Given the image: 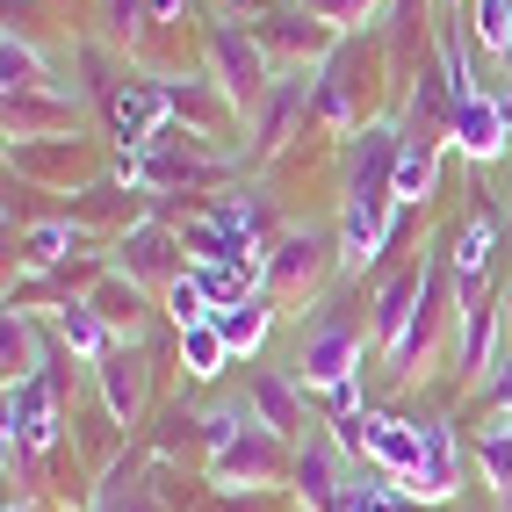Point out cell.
<instances>
[{
	"label": "cell",
	"instance_id": "12",
	"mask_svg": "<svg viewBox=\"0 0 512 512\" xmlns=\"http://www.w3.org/2000/svg\"><path fill=\"white\" fill-rule=\"evenodd\" d=\"M94 390H101V412L116 426H138L145 419V397H152V361H145V339H123V347L94 368Z\"/></svg>",
	"mask_w": 512,
	"mask_h": 512
},
{
	"label": "cell",
	"instance_id": "25",
	"mask_svg": "<svg viewBox=\"0 0 512 512\" xmlns=\"http://www.w3.org/2000/svg\"><path fill=\"white\" fill-rule=\"evenodd\" d=\"M462 22H469V44L484 51V58H505L512 65V0H469Z\"/></svg>",
	"mask_w": 512,
	"mask_h": 512
},
{
	"label": "cell",
	"instance_id": "4",
	"mask_svg": "<svg viewBox=\"0 0 512 512\" xmlns=\"http://www.w3.org/2000/svg\"><path fill=\"white\" fill-rule=\"evenodd\" d=\"M202 73H210V80L231 94V109H238V116H253V109H260V94L275 87V58H267V44L253 37V29L210 22V29H202Z\"/></svg>",
	"mask_w": 512,
	"mask_h": 512
},
{
	"label": "cell",
	"instance_id": "8",
	"mask_svg": "<svg viewBox=\"0 0 512 512\" xmlns=\"http://www.w3.org/2000/svg\"><path fill=\"white\" fill-rule=\"evenodd\" d=\"M116 275H130L138 289H166V282H181V275H188V267H181V231H166L159 217L123 224V238H116Z\"/></svg>",
	"mask_w": 512,
	"mask_h": 512
},
{
	"label": "cell",
	"instance_id": "3",
	"mask_svg": "<svg viewBox=\"0 0 512 512\" xmlns=\"http://www.w3.org/2000/svg\"><path fill=\"white\" fill-rule=\"evenodd\" d=\"M296 383L303 390H339L361 383V325L332 303H311V318L296 332Z\"/></svg>",
	"mask_w": 512,
	"mask_h": 512
},
{
	"label": "cell",
	"instance_id": "37",
	"mask_svg": "<svg viewBox=\"0 0 512 512\" xmlns=\"http://www.w3.org/2000/svg\"><path fill=\"white\" fill-rule=\"evenodd\" d=\"M448 8H469V0H448Z\"/></svg>",
	"mask_w": 512,
	"mask_h": 512
},
{
	"label": "cell",
	"instance_id": "1",
	"mask_svg": "<svg viewBox=\"0 0 512 512\" xmlns=\"http://www.w3.org/2000/svg\"><path fill=\"white\" fill-rule=\"evenodd\" d=\"M375 73H390V51H383V37H339L332 44V58L311 73V123H325V130H368L375 116V94H383V80Z\"/></svg>",
	"mask_w": 512,
	"mask_h": 512
},
{
	"label": "cell",
	"instance_id": "18",
	"mask_svg": "<svg viewBox=\"0 0 512 512\" xmlns=\"http://www.w3.org/2000/svg\"><path fill=\"white\" fill-rule=\"evenodd\" d=\"M426 455H419V476L404 484V498H426V505H448L462 491V448H455V433L448 419H426Z\"/></svg>",
	"mask_w": 512,
	"mask_h": 512
},
{
	"label": "cell",
	"instance_id": "27",
	"mask_svg": "<svg viewBox=\"0 0 512 512\" xmlns=\"http://www.w3.org/2000/svg\"><path fill=\"white\" fill-rule=\"evenodd\" d=\"M181 368L195 375V383H217V375L231 368V339L217 332V318H210V325H188V332H181Z\"/></svg>",
	"mask_w": 512,
	"mask_h": 512
},
{
	"label": "cell",
	"instance_id": "35",
	"mask_svg": "<svg viewBox=\"0 0 512 512\" xmlns=\"http://www.w3.org/2000/svg\"><path fill=\"white\" fill-rule=\"evenodd\" d=\"M8 512H37V498H22V505H8Z\"/></svg>",
	"mask_w": 512,
	"mask_h": 512
},
{
	"label": "cell",
	"instance_id": "22",
	"mask_svg": "<svg viewBox=\"0 0 512 512\" xmlns=\"http://www.w3.org/2000/svg\"><path fill=\"white\" fill-rule=\"evenodd\" d=\"M87 303H94L101 318H109L116 339H138V332H145V289L130 282V275H116V267H101V282H94Z\"/></svg>",
	"mask_w": 512,
	"mask_h": 512
},
{
	"label": "cell",
	"instance_id": "9",
	"mask_svg": "<svg viewBox=\"0 0 512 512\" xmlns=\"http://www.w3.org/2000/svg\"><path fill=\"white\" fill-rule=\"evenodd\" d=\"M354 455L339 448V433H303L296 440V498L311 505V512H339V498H347L354 484Z\"/></svg>",
	"mask_w": 512,
	"mask_h": 512
},
{
	"label": "cell",
	"instance_id": "11",
	"mask_svg": "<svg viewBox=\"0 0 512 512\" xmlns=\"http://www.w3.org/2000/svg\"><path fill=\"white\" fill-rule=\"evenodd\" d=\"M159 87H166V116H174L181 130H195L202 145H217L231 123H246V116L231 109V94H224L210 73H174V80H159Z\"/></svg>",
	"mask_w": 512,
	"mask_h": 512
},
{
	"label": "cell",
	"instance_id": "28",
	"mask_svg": "<svg viewBox=\"0 0 512 512\" xmlns=\"http://www.w3.org/2000/svg\"><path fill=\"white\" fill-rule=\"evenodd\" d=\"M476 469L491 476V491L512 498V412H491V426L476 433Z\"/></svg>",
	"mask_w": 512,
	"mask_h": 512
},
{
	"label": "cell",
	"instance_id": "26",
	"mask_svg": "<svg viewBox=\"0 0 512 512\" xmlns=\"http://www.w3.org/2000/svg\"><path fill=\"white\" fill-rule=\"evenodd\" d=\"M296 8H311L332 37H368V29H383L390 0H296Z\"/></svg>",
	"mask_w": 512,
	"mask_h": 512
},
{
	"label": "cell",
	"instance_id": "34",
	"mask_svg": "<svg viewBox=\"0 0 512 512\" xmlns=\"http://www.w3.org/2000/svg\"><path fill=\"white\" fill-rule=\"evenodd\" d=\"M498 303H505V339H512V275H505V296Z\"/></svg>",
	"mask_w": 512,
	"mask_h": 512
},
{
	"label": "cell",
	"instance_id": "16",
	"mask_svg": "<svg viewBox=\"0 0 512 512\" xmlns=\"http://www.w3.org/2000/svg\"><path fill=\"white\" fill-rule=\"evenodd\" d=\"M505 217L491 210V202H476V217L455 231V246H448V260H455V289H484L491 282V267H498V246H505Z\"/></svg>",
	"mask_w": 512,
	"mask_h": 512
},
{
	"label": "cell",
	"instance_id": "29",
	"mask_svg": "<svg viewBox=\"0 0 512 512\" xmlns=\"http://www.w3.org/2000/svg\"><path fill=\"white\" fill-rule=\"evenodd\" d=\"M94 22H101V44H138L152 22V0H94Z\"/></svg>",
	"mask_w": 512,
	"mask_h": 512
},
{
	"label": "cell",
	"instance_id": "23",
	"mask_svg": "<svg viewBox=\"0 0 512 512\" xmlns=\"http://www.w3.org/2000/svg\"><path fill=\"white\" fill-rule=\"evenodd\" d=\"M217 332L231 339V354H253L267 332H275V296L253 289L246 303H231V311H217Z\"/></svg>",
	"mask_w": 512,
	"mask_h": 512
},
{
	"label": "cell",
	"instance_id": "30",
	"mask_svg": "<svg viewBox=\"0 0 512 512\" xmlns=\"http://www.w3.org/2000/svg\"><path fill=\"white\" fill-rule=\"evenodd\" d=\"M65 246H80V224H37V231H22V267H58Z\"/></svg>",
	"mask_w": 512,
	"mask_h": 512
},
{
	"label": "cell",
	"instance_id": "6",
	"mask_svg": "<svg viewBox=\"0 0 512 512\" xmlns=\"http://www.w3.org/2000/svg\"><path fill=\"white\" fill-rule=\"evenodd\" d=\"M455 375L469 390H484L491 375L505 368V354H498V339H505V303H491L484 289H462V303H455Z\"/></svg>",
	"mask_w": 512,
	"mask_h": 512
},
{
	"label": "cell",
	"instance_id": "5",
	"mask_svg": "<svg viewBox=\"0 0 512 512\" xmlns=\"http://www.w3.org/2000/svg\"><path fill=\"white\" fill-rule=\"evenodd\" d=\"M289 476H296V448L282 433H267V426L238 433L231 448L210 455V484L217 491H275V484H289Z\"/></svg>",
	"mask_w": 512,
	"mask_h": 512
},
{
	"label": "cell",
	"instance_id": "32",
	"mask_svg": "<svg viewBox=\"0 0 512 512\" xmlns=\"http://www.w3.org/2000/svg\"><path fill=\"white\" fill-rule=\"evenodd\" d=\"M166 318H174V332H188V325H210V296L195 289V275L166 282Z\"/></svg>",
	"mask_w": 512,
	"mask_h": 512
},
{
	"label": "cell",
	"instance_id": "20",
	"mask_svg": "<svg viewBox=\"0 0 512 512\" xmlns=\"http://www.w3.org/2000/svg\"><path fill=\"white\" fill-rule=\"evenodd\" d=\"M246 404H253V419L267 426V433H282V440H296L303 426V390L289 383L282 368H246Z\"/></svg>",
	"mask_w": 512,
	"mask_h": 512
},
{
	"label": "cell",
	"instance_id": "36",
	"mask_svg": "<svg viewBox=\"0 0 512 512\" xmlns=\"http://www.w3.org/2000/svg\"><path fill=\"white\" fill-rule=\"evenodd\" d=\"M505 231H512V202H505Z\"/></svg>",
	"mask_w": 512,
	"mask_h": 512
},
{
	"label": "cell",
	"instance_id": "19",
	"mask_svg": "<svg viewBox=\"0 0 512 512\" xmlns=\"http://www.w3.org/2000/svg\"><path fill=\"white\" fill-rule=\"evenodd\" d=\"M109 123H116L123 152H145L159 130H166V87H159V80H130V87H116V94H109Z\"/></svg>",
	"mask_w": 512,
	"mask_h": 512
},
{
	"label": "cell",
	"instance_id": "13",
	"mask_svg": "<svg viewBox=\"0 0 512 512\" xmlns=\"http://www.w3.org/2000/svg\"><path fill=\"white\" fill-rule=\"evenodd\" d=\"M0 116H8V145H51V138H73V123H80L65 87H22V94H8Z\"/></svg>",
	"mask_w": 512,
	"mask_h": 512
},
{
	"label": "cell",
	"instance_id": "33",
	"mask_svg": "<svg viewBox=\"0 0 512 512\" xmlns=\"http://www.w3.org/2000/svg\"><path fill=\"white\" fill-rule=\"evenodd\" d=\"M181 15V0H152V22H174Z\"/></svg>",
	"mask_w": 512,
	"mask_h": 512
},
{
	"label": "cell",
	"instance_id": "21",
	"mask_svg": "<svg viewBox=\"0 0 512 512\" xmlns=\"http://www.w3.org/2000/svg\"><path fill=\"white\" fill-rule=\"evenodd\" d=\"M51 332L65 339V347H73V361H80V368H101V361L123 347V339L109 332V318H101L87 296H65L58 311H51Z\"/></svg>",
	"mask_w": 512,
	"mask_h": 512
},
{
	"label": "cell",
	"instance_id": "15",
	"mask_svg": "<svg viewBox=\"0 0 512 512\" xmlns=\"http://www.w3.org/2000/svg\"><path fill=\"white\" fill-rule=\"evenodd\" d=\"M419 455H426V433H419V419L361 412V462H375L383 476H397V491L419 476Z\"/></svg>",
	"mask_w": 512,
	"mask_h": 512
},
{
	"label": "cell",
	"instance_id": "7",
	"mask_svg": "<svg viewBox=\"0 0 512 512\" xmlns=\"http://www.w3.org/2000/svg\"><path fill=\"white\" fill-rule=\"evenodd\" d=\"M303 123H311V80H303V73H275V87H267V94H260V109L246 116V138H253L246 159H253V166H260V159H275Z\"/></svg>",
	"mask_w": 512,
	"mask_h": 512
},
{
	"label": "cell",
	"instance_id": "24",
	"mask_svg": "<svg viewBox=\"0 0 512 512\" xmlns=\"http://www.w3.org/2000/svg\"><path fill=\"white\" fill-rule=\"evenodd\" d=\"M0 80H8V94H22V87H65L58 73H51V58L22 37V29H8V44H0Z\"/></svg>",
	"mask_w": 512,
	"mask_h": 512
},
{
	"label": "cell",
	"instance_id": "17",
	"mask_svg": "<svg viewBox=\"0 0 512 512\" xmlns=\"http://www.w3.org/2000/svg\"><path fill=\"white\" fill-rule=\"evenodd\" d=\"M419 296H426V260H419V267H397V275H383V282H375L368 332L383 339L390 354H397V339L412 332V318H419Z\"/></svg>",
	"mask_w": 512,
	"mask_h": 512
},
{
	"label": "cell",
	"instance_id": "14",
	"mask_svg": "<svg viewBox=\"0 0 512 512\" xmlns=\"http://www.w3.org/2000/svg\"><path fill=\"white\" fill-rule=\"evenodd\" d=\"M448 145H455V152L469 159V174H476V166H491V159H505V152H512V123H505V109H498V94H462V101H455Z\"/></svg>",
	"mask_w": 512,
	"mask_h": 512
},
{
	"label": "cell",
	"instance_id": "10",
	"mask_svg": "<svg viewBox=\"0 0 512 512\" xmlns=\"http://www.w3.org/2000/svg\"><path fill=\"white\" fill-rule=\"evenodd\" d=\"M253 37L267 44V58H275V73H318V65L332 58V29L311 15V8H289V15H260Z\"/></svg>",
	"mask_w": 512,
	"mask_h": 512
},
{
	"label": "cell",
	"instance_id": "31",
	"mask_svg": "<svg viewBox=\"0 0 512 512\" xmlns=\"http://www.w3.org/2000/svg\"><path fill=\"white\" fill-rule=\"evenodd\" d=\"M260 419H253V404H210V412H202V440H210V455L217 448H231L238 433H253Z\"/></svg>",
	"mask_w": 512,
	"mask_h": 512
},
{
	"label": "cell",
	"instance_id": "2",
	"mask_svg": "<svg viewBox=\"0 0 512 512\" xmlns=\"http://www.w3.org/2000/svg\"><path fill=\"white\" fill-rule=\"evenodd\" d=\"M332 267H339V231L282 224L275 238H267V253H260V282H267L275 303H318L325 282H332Z\"/></svg>",
	"mask_w": 512,
	"mask_h": 512
}]
</instances>
